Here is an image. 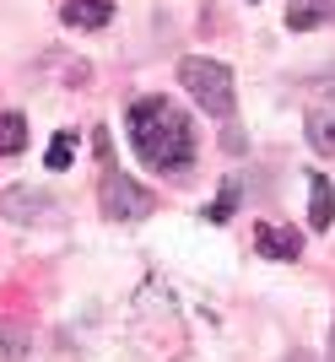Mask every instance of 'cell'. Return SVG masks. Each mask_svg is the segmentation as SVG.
Segmentation results:
<instances>
[{
  "label": "cell",
  "instance_id": "15",
  "mask_svg": "<svg viewBox=\"0 0 335 362\" xmlns=\"http://www.w3.org/2000/svg\"><path fill=\"white\" fill-rule=\"evenodd\" d=\"M330 357H335V330H330Z\"/></svg>",
  "mask_w": 335,
  "mask_h": 362
},
{
  "label": "cell",
  "instance_id": "14",
  "mask_svg": "<svg viewBox=\"0 0 335 362\" xmlns=\"http://www.w3.org/2000/svg\"><path fill=\"white\" fill-rule=\"evenodd\" d=\"M287 362H314V357H303V351H298V357H287Z\"/></svg>",
  "mask_w": 335,
  "mask_h": 362
},
{
  "label": "cell",
  "instance_id": "5",
  "mask_svg": "<svg viewBox=\"0 0 335 362\" xmlns=\"http://www.w3.org/2000/svg\"><path fill=\"white\" fill-rule=\"evenodd\" d=\"M254 249H259L265 259H298V255H303V238H298V227L254 222Z\"/></svg>",
  "mask_w": 335,
  "mask_h": 362
},
{
  "label": "cell",
  "instance_id": "2",
  "mask_svg": "<svg viewBox=\"0 0 335 362\" xmlns=\"http://www.w3.org/2000/svg\"><path fill=\"white\" fill-rule=\"evenodd\" d=\"M98 157L108 163V173H103V189H98V200H103V216L108 222H146V216L157 211V200L141 189L136 179H124L119 168H114V146H108V136L98 130Z\"/></svg>",
  "mask_w": 335,
  "mask_h": 362
},
{
  "label": "cell",
  "instance_id": "1",
  "mask_svg": "<svg viewBox=\"0 0 335 362\" xmlns=\"http://www.w3.org/2000/svg\"><path fill=\"white\" fill-rule=\"evenodd\" d=\"M124 124H130L136 157L152 173H189V163H195V124L184 119L168 98H136Z\"/></svg>",
  "mask_w": 335,
  "mask_h": 362
},
{
  "label": "cell",
  "instance_id": "10",
  "mask_svg": "<svg viewBox=\"0 0 335 362\" xmlns=\"http://www.w3.org/2000/svg\"><path fill=\"white\" fill-rule=\"evenodd\" d=\"M22 146H28V119L6 108V114H0V157H16Z\"/></svg>",
  "mask_w": 335,
  "mask_h": 362
},
{
  "label": "cell",
  "instance_id": "3",
  "mask_svg": "<svg viewBox=\"0 0 335 362\" xmlns=\"http://www.w3.org/2000/svg\"><path fill=\"white\" fill-rule=\"evenodd\" d=\"M179 81H184V92H189L211 119H233V71L222 60H211V54H189V60L179 65Z\"/></svg>",
  "mask_w": 335,
  "mask_h": 362
},
{
  "label": "cell",
  "instance_id": "6",
  "mask_svg": "<svg viewBox=\"0 0 335 362\" xmlns=\"http://www.w3.org/2000/svg\"><path fill=\"white\" fill-rule=\"evenodd\" d=\"M60 22H65V28H81V33L108 28V22H114V0H65Z\"/></svg>",
  "mask_w": 335,
  "mask_h": 362
},
{
  "label": "cell",
  "instance_id": "9",
  "mask_svg": "<svg viewBox=\"0 0 335 362\" xmlns=\"http://www.w3.org/2000/svg\"><path fill=\"white\" fill-rule=\"evenodd\" d=\"M308 141L319 157H335V108H314L308 114Z\"/></svg>",
  "mask_w": 335,
  "mask_h": 362
},
{
  "label": "cell",
  "instance_id": "7",
  "mask_svg": "<svg viewBox=\"0 0 335 362\" xmlns=\"http://www.w3.org/2000/svg\"><path fill=\"white\" fill-rule=\"evenodd\" d=\"M287 28L292 33L335 28V0H292V6H287Z\"/></svg>",
  "mask_w": 335,
  "mask_h": 362
},
{
  "label": "cell",
  "instance_id": "13",
  "mask_svg": "<svg viewBox=\"0 0 335 362\" xmlns=\"http://www.w3.org/2000/svg\"><path fill=\"white\" fill-rule=\"evenodd\" d=\"M233 211H238V179H228V184H222V195H216L211 206H206V222H211V227H222Z\"/></svg>",
  "mask_w": 335,
  "mask_h": 362
},
{
  "label": "cell",
  "instance_id": "4",
  "mask_svg": "<svg viewBox=\"0 0 335 362\" xmlns=\"http://www.w3.org/2000/svg\"><path fill=\"white\" fill-rule=\"evenodd\" d=\"M0 216L16 227H38V222H60V200L44 195L38 184H11L0 189Z\"/></svg>",
  "mask_w": 335,
  "mask_h": 362
},
{
  "label": "cell",
  "instance_id": "12",
  "mask_svg": "<svg viewBox=\"0 0 335 362\" xmlns=\"http://www.w3.org/2000/svg\"><path fill=\"white\" fill-rule=\"evenodd\" d=\"M71 163H76V136H71V130H60V136H54V146L44 151V168H49V173H65Z\"/></svg>",
  "mask_w": 335,
  "mask_h": 362
},
{
  "label": "cell",
  "instance_id": "11",
  "mask_svg": "<svg viewBox=\"0 0 335 362\" xmlns=\"http://www.w3.org/2000/svg\"><path fill=\"white\" fill-rule=\"evenodd\" d=\"M33 351V335L22 330V325H11V319H0V357H11V362H22Z\"/></svg>",
  "mask_w": 335,
  "mask_h": 362
},
{
  "label": "cell",
  "instance_id": "8",
  "mask_svg": "<svg viewBox=\"0 0 335 362\" xmlns=\"http://www.w3.org/2000/svg\"><path fill=\"white\" fill-rule=\"evenodd\" d=\"M330 222H335V184L324 173H308V227L324 233Z\"/></svg>",
  "mask_w": 335,
  "mask_h": 362
}]
</instances>
